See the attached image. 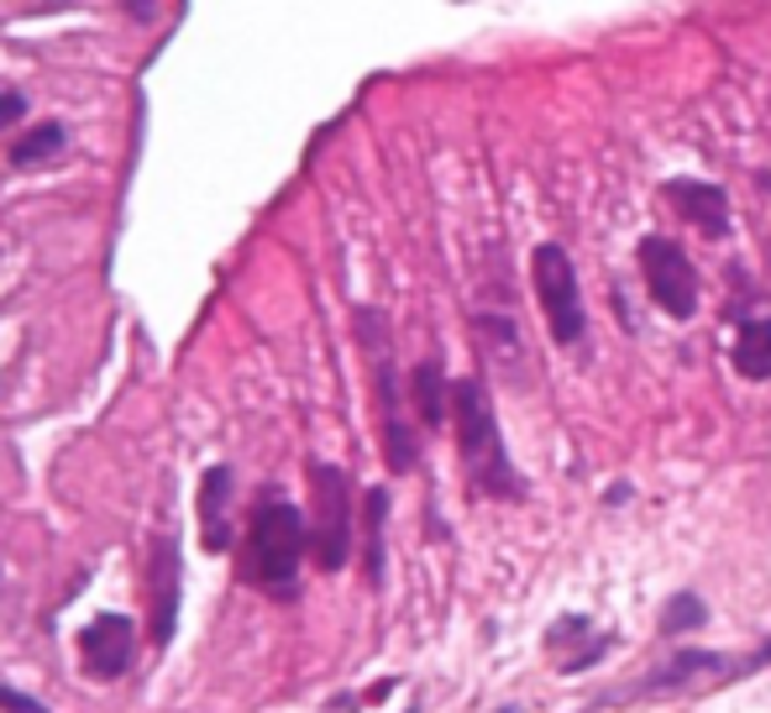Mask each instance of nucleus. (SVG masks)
Segmentation results:
<instances>
[{"instance_id": "f257e3e1", "label": "nucleus", "mask_w": 771, "mask_h": 713, "mask_svg": "<svg viewBox=\"0 0 771 713\" xmlns=\"http://www.w3.org/2000/svg\"><path fill=\"white\" fill-rule=\"evenodd\" d=\"M452 420L467 488L477 498H525V477L510 467V452H504V436H498L494 420V399L483 389V378H456L452 383Z\"/></svg>"}, {"instance_id": "f03ea898", "label": "nucleus", "mask_w": 771, "mask_h": 713, "mask_svg": "<svg viewBox=\"0 0 771 713\" xmlns=\"http://www.w3.org/2000/svg\"><path fill=\"white\" fill-rule=\"evenodd\" d=\"M310 546L305 515L289 498L263 494L253 519H247V540H241V582L268 598H295L299 556Z\"/></svg>"}, {"instance_id": "7ed1b4c3", "label": "nucleus", "mask_w": 771, "mask_h": 713, "mask_svg": "<svg viewBox=\"0 0 771 713\" xmlns=\"http://www.w3.org/2000/svg\"><path fill=\"white\" fill-rule=\"evenodd\" d=\"M357 337H362V352H368L378 415H383V456H389V473H415L420 441H415V431H410V420H404V404H399V373H394L389 320L378 316V310H357Z\"/></svg>"}, {"instance_id": "20e7f679", "label": "nucleus", "mask_w": 771, "mask_h": 713, "mask_svg": "<svg viewBox=\"0 0 771 713\" xmlns=\"http://www.w3.org/2000/svg\"><path fill=\"white\" fill-rule=\"evenodd\" d=\"M310 494H316L310 556H316L320 572H341L352 556V483L331 462H310Z\"/></svg>"}, {"instance_id": "39448f33", "label": "nucleus", "mask_w": 771, "mask_h": 713, "mask_svg": "<svg viewBox=\"0 0 771 713\" xmlns=\"http://www.w3.org/2000/svg\"><path fill=\"white\" fill-rule=\"evenodd\" d=\"M531 278H535V299L546 310V326H552L556 347H577L583 331H588V310H583V289H577V268L567 258V247H535L531 258Z\"/></svg>"}, {"instance_id": "423d86ee", "label": "nucleus", "mask_w": 771, "mask_h": 713, "mask_svg": "<svg viewBox=\"0 0 771 713\" xmlns=\"http://www.w3.org/2000/svg\"><path fill=\"white\" fill-rule=\"evenodd\" d=\"M640 273H646V289L651 299L667 310L672 320H692L698 316V273H692V262L682 258V247L667 237H646L640 241Z\"/></svg>"}, {"instance_id": "0eeeda50", "label": "nucleus", "mask_w": 771, "mask_h": 713, "mask_svg": "<svg viewBox=\"0 0 771 713\" xmlns=\"http://www.w3.org/2000/svg\"><path fill=\"white\" fill-rule=\"evenodd\" d=\"M132 645H137V630L126 614H100L80 630V661L95 682H116L126 666H132Z\"/></svg>"}, {"instance_id": "6e6552de", "label": "nucleus", "mask_w": 771, "mask_h": 713, "mask_svg": "<svg viewBox=\"0 0 771 713\" xmlns=\"http://www.w3.org/2000/svg\"><path fill=\"white\" fill-rule=\"evenodd\" d=\"M477 341H483V356L504 383L525 389L531 383V352H525V337H520V320L514 316H473Z\"/></svg>"}, {"instance_id": "1a4fd4ad", "label": "nucleus", "mask_w": 771, "mask_h": 713, "mask_svg": "<svg viewBox=\"0 0 771 713\" xmlns=\"http://www.w3.org/2000/svg\"><path fill=\"white\" fill-rule=\"evenodd\" d=\"M232 488H237V477L226 462L199 477V546L216 556L232 551Z\"/></svg>"}, {"instance_id": "9d476101", "label": "nucleus", "mask_w": 771, "mask_h": 713, "mask_svg": "<svg viewBox=\"0 0 771 713\" xmlns=\"http://www.w3.org/2000/svg\"><path fill=\"white\" fill-rule=\"evenodd\" d=\"M178 624V546L163 530L153 540V645H168Z\"/></svg>"}, {"instance_id": "9b49d317", "label": "nucleus", "mask_w": 771, "mask_h": 713, "mask_svg": "<svg viewBox=\"0 0 771 713\" xmlns=\"http://www.w3.org/2000/svg\"><path fill=\"white\" fill-rule=\"evenodd\" d=\"M667 199H672L682 220H692L703 237H724L730 231V199L719 184H703V178H672L667 184Z\"/></svg>"}, {"instance_id": "f8f14e48", "label": "nucleus", "mask_w": 771, "mask_h": 713, "mask_svg": "<svg viewBox=\"0 0 771 713\" xmlns=\"http://www.w3.org/2000/svg\"><path fill=\"white\" fill-rule=\"evenodd\" d=\"M410 394H415V410H420V425H446L452 415V383H446V368L441 356H425L415 373H410Z\"/></svg>"}, {"instance_id": "ddd939ff", "label": "nucleus", "mask_w": 771, "mask_h": 713, "mask_svg": "<svg viewBox=\"0 0 771 713\" xmlns=\"http://www.w3.org/2000/svg\"><path fill=\"white\" fill-rule=\"evenodd\" d=\"M734 373L751 378V383L771 378V316L740 320V331H734Z\"/></svg>"}, {"instance_id": "4468645a", "label": "nucleus", "mask_w": 771, "mask_h": 713, "mask_svg": "<svg viewBox=\"0 0 771 713\" xmlns=\"http://www.w3.org/2000/svg\"><path fill=\"white\" fill-rule=\"evenodd\" d=\"M698 676H734V672L724 666V655L713 651H677L661 672L646 676V693H672V688H688Z\"/></svg>"}, {"instance_id": "2eb2a0df", "label": "nucleus", "mask_w": 771, "mask_h": 713, "mask_svg": "<svg viewBox=\"0 0 771 713\" xmlns=\"http://www.w3.org/2000/svg\"><path fill=\"white\" fill-rule=\"evenodd\" d=\"M63 142H69V132H63L59 121H42V126H32L27 137L11 142V163L17 168H32V163H48L63 153Z\"/></svg>"}, {"instance_id": "dca6fc26", "label": "nucleus", "mask_w": 771, "mask_h": 713, "mask_svg": "<svg viewBox=\"0 0 771 713\" xmlns=\"http://www.w3.org/2000/svg\"><path fill=\"white\" fill-rule=\"evenodd\" d=\"M383 519H389V494L368 488V582H383Z\"/></svg>"}, {"instance_id": "f3484780", "label": "nucleus", "mask_w": 771, "mask_h": 713, "mask_svg": "<svg viewBox=\"0 0 771 713\" xmlns=\"http://www.w3.org/2000/svg\"><path fill=\"white\" fill-rule=\"evenodd\" d=\"M698 624H709V609L698 593H677L667 609H661V634H688Z\"/></svg>"}, {"instance_id": "a211bd4d", "label": "nucleus", "mask_w": 771, "mask_h": 713, "mask_svg": "<svg viewBox=\"0 0 771 713\" xmlns=\"http://www.w3.org/2000/svg\"><path fill=\"white\" fill-rule=\"evenodd\" d=\"M577 634H588V619H583V614H567L562 624H552V630H546V645H552V651H562V645H573Z\"/></svg>"}, {"instance_id": "6ab92c4d", "label": "nucleus", "mask_w": 771, "mask_h": 713, "mask_svg": "<svg viewBox=\"0 0 771 713\" xmlns=\"http://www.w3.org/2000/svg\"><path fill=\"white\" fill-rule=\"evenodd\" d=\"M21 116H27V100H21L17 90H6V84H0V132H6V126H17Z\"/></svg>"}, {"instance_id": "aec40b11", "label": "nucleus", "mask_w": 771, "mask_h": 713, "mask_svg": "<svg viewBox=\"0 0 771 713\" xmlns=\"http://www.w3.org/2000/svg\"><path fill=\"white\" fill-rule=\"evenodd\" d=\"M0 709L6 713H48L38 703V698H27V693H11V688H0Z\"/></svg>"}]
</instances>
